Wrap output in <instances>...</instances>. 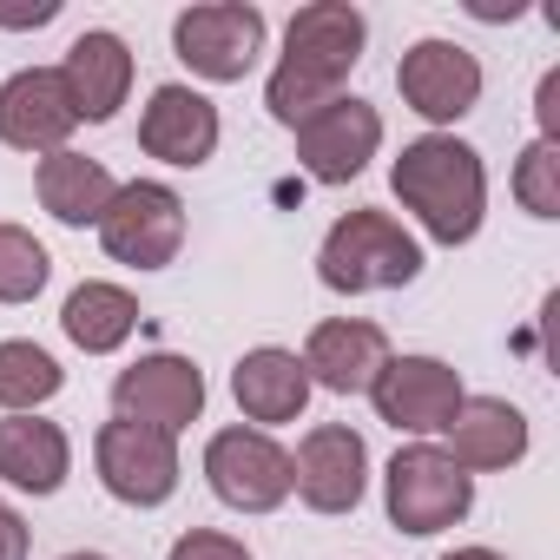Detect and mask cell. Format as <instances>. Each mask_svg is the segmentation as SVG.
Instances as JSON below:
<instances>
[{
	"mask_svg": "<svg viewBox=\"0 0 560 560\" xmlns=\"http://www.w3.org/2000/svg\"><path fill=\"white\" fill-rule=\"evenodd\" d=\"M370 47V14L357 0H311L284 27V54H277L270 80H264V106L277 126H304L317 106L350 93V73L363 67Z\"/></svg>",
	"mask_w": 560,
	"mask_h": 560,
	"instance_id": "6da1fadb",
	"label": "cell"
},
{
	"mask_svg": "<svg viewBox=\"0 0 560 560\" xmlns=\"http://www.w3.org/2000/svg\"><path fill=\"white\" fill-rule=\"evenodd\" d=\"M396 205L416 218V231L442 250H462L488 224V159L455 132H422L389 165Z\"/></svg>",
	"mask_w": 560,
	"mask_h": 560,
	"instance_id": "7a4b0ae2",
	"label": "cell"
},
{
	"mask_svg": "<svg viewBox=\"0 0 560 560\" xmlns=\"http://www.w3.org/2000/svg\"><path fill=\"white\" fill-rule=\"evenodd\" d=\"M422 277V237L383 211V205H357L343 211L324 244H317V284L337 298H376V291H409Z\"/></svg>",
	"mask_w": 560,
	"mask_h": 560,
	"instance_id": "3957f363",
	"label": "cell"
},
{
	"mask_svg": "<svg viewBox=\"0 0 560 560\" xmlns=\"http://www.w3.org/2000/svg\"><path fill=\"white\" fill-rule=\"evenodd\" d=\"M383 514L396 534H448L475 514V475L442 442H402L383 468Z\"/></svg>",
	"mask_w": 560,
	"mask_h": 560,
	"instance_id": "277c9868",
	"label": "cell"
},
{
	"mask_svg": "<svg viewBox=\"0 0 560 560\" xmlns=\"http://www.w3.org/2000/svg\"><path fill=\"white\" fill-rule=\"evenodd\" d=\"M264 47H270V21H264L257 0H198V8H185L172 21V54L205 86L250 80L257 60H264Z\"/></svg>",
	"mask_w": 560,
	"mask_h": 560,
	"instance_id": "5b68a950",
	"label": "cell"
},
{
	"mask_svg": "<svg viewBox=\"0 0 560 560\" xmlns=\"http://www.w3.org/2000/svg\"><path fill=\"white\" fill-rule=\"evenodd\" d=\"M198 475L218 494V508H231V514H277L291 501V448L270 429H250V422L218 429L205 442Z\"/></svg>",
	"mask_w": 560,
	"mask_h": 560,
	"instance_id": "8992f818",
	"label": "cell"
},
{
	"mask_svg": "<svg viewBox=\"0 0 560 560\" xmlns=\"http://www.w3.org/2000/svg\"><path fill=\"white\" fill-rule=\"evenodd\" d=\"M185 231H191V218H185L178 185H165V178H126L113 191L106 218H100V250L113 264H126V270H165V264H178Z\"/></svg>",
	"mask_w": 560,
	"mask_h": 560,
	"instance_id": "52a82bcc",
	"label": "cell"
},
{
	"mask_svg": "<svg viewBox=\"0 0 560 560\" xmlns=\"http://www.w3.org/2000/svg\"><path fill=\"white\" fill-rule=\"evenodd\" d=\"M462 396H468L462 370H455L448 357H429V350H389V363H383L376 383H370L376 422H389V429L409 435V442H435V435L455 422Z\"/></svg>",
	"mask_w": 560,
	"mask_h": 560,
	"instance_id": "ba28073f",
	"label": "cell"
},
{
	"mask_svg": "<svg viewBox=\"0 0 560 560\" xmlns=\"http://www.w3.org/2000/svg\"><path fill=\"white\" fill-rule=\"evenodd\" d=\"M481 86H488L481 54H468L462 40H442V34L409 40L402 60H396V93L429 132H455L481 106Z\"/></svg>",
	"mask_w": 560,
	"mask_h": 560,
	"instance_id": "9c48e42d",
	"label": "cell"
},
{
	"mask_svg": "<svg viewBox=\"0 0 560 560\" xmlns=\"http://www.w3.org/2000/svg\"><path fill=\"white\" fill-rule=\"evenodd\" d=\"M93 475L100 488L119 501V508H165L185 481V455H178V435L165 429H145V422H100L93 435Z\"/></svg>",
	"mask_w": 560,
	"mask_h": 560,
	"instance_id": "30bf717a",
	"label": "cell"
},
{
	"mask_svg": "<svg viewBox=\"0 0 560 560\" xmlns=\"http://www.w3.org/2000/svg\"><path fill=\"white\" fill-rule=\"evenodd\" d=\"M291 494L311 514H324V521L357 514L363 494H370V442H363V429H350V422H311L304 442L291 448Z\"/></svg>",
	"mask_w": 560,
	"mask_h": 560,
	"instance_id": "8fae6325",
	"label": "cell"
},
{
	"mask_svg": "<svg viewBox=\"0 0 560 560\" xmlns=\"http://www.w3.org/2000/svg\"><path fill=\"white\" fill-rule=\"evenodd\" d=\"M205 370L178 350H145L139 363H126L113 376V416L119 422H145L165 435H185L205 416Z\"/></svg>",
	"mask_w": 560,
	"mask_h": 560,
	"instance_id": "7c38bea8",
	"label": "cell"
},
{
	"mask_svg": "<svg viewBox=\"0 0 560 560\" xmlns=\"http://www.w3.org/2000/svg\"><path fill=\"white\" fill-rule=\"evenodd\" d=\"M291 139H298V165L311 172V185H350L383 152V113L363 93H343L317 106L304 126H291Z\"/></svg>",
	"mask_w": 560,
	"mask_h": 560,
	"instance_id": "4fadbf2b",
	"label": "cell"
},
{
	"mask_svg": "<svg viewBox=\"0 0 560 560\" xmlns=\"http://www.w3.org/2000/svg\"><path fill=\"white\" fill-rule=\"evenodd\" d=\"M218 139H224V119L198 86L165 80L145 93V106H139V152L145 159H159L172 172H198L218 159Z\"/></svg>",
	"mask_w": 560,
	"mask_h": 560,
	"instance_id": "5bb4252c",
	"label": "cell"
},
{
	"mask_svg": "<svg viewBox=\"0 0 560 560\" xmlns=\"http://www.w3.org/2000/svg\"><path fill=\"white\" fill-rule=\"evenodd\" d=\"M60 86H67V100H73V119L80 126H113L119 119V106L132 100V80H139V60H132V47H126V34H113V27H86L67 54H60Z\"/></svg>",
	"mask_w": 560,
	"mask_h": 560,
	"instance_id": "9a60e30c",
	"label": "cell"
},
{
	"mask_svg": "<svg viewBox=\"0 0 560 560\" xmlns=\"http://www.w3.org/2000/svg\"><path fill=\"white\" fill-rule=\"evenodd\" d=\"M73 132H80V119H73V100L54 67H21L0 80V145L8 152L47 159V152H67Z\"/></svg>",
	"mask_w": 560,
	"mask_h": 560,
	"instance_id": "2e32d148",
	"label": "cell"
},
{
	"mask_svg": "<svg viewBox=\"0 0 560 560\" xmlns=\"http://www.w3.org/2000/svg\"><path fill=\"white\" fill-rule=\"evenodd\" d=\"M311 376H304V357L284 350V343H257L231 363V402L250 429H284V422H304L311 409Z\"/></svg>",
	"mask_w": 560,
	"mask_h": 560,
	"instance_id": "e0dca14e",
	"label": "cell"
},
{
	"mask_svg": "<svg viewBox=\"0 0 560 560\" xmlns=\"http://www.w3.org/2000/svg\"><path fill=\"white\" fill-rule=\"evenodd\" d=\"M304 376L311 389H330V396H370L376 370L389 363V330L370 324V317H324L311 324L304 337Z\"/></svg>",
	"mask_w": 560,
	"mask_h": 560,
	"instance_id": "ac0fdd59",
	"label": "cell"
},
{
	"mask_svg": "<svg viewBox=\"0 0 560 560\" xmlns=\"http://www.w3.org/2000/svg\"><path fill=\"white\" fill-rule=\"evenodd\" d=\"M468 475H501V468H521L527 448H534V429H527V409L508 402V396H462L455 422L435 435Z\"/></svg>",
	"mask_w": 560,
	"mask_h": 560,
	"instance_id": "d6986e66",
	"label": "cell"
},
{
	"mask_svg": "<svg viewBox=\"0 0 560 560\" xmlns=\"http://www.w3.org/2000/svg\"><path fill=\"white\" fill-rule=\"evenodd\" d=\"M73 475V435L54 416H0V488L14 494H60Z\"/></svg>",
	"mask_w": 560,
	"mask_h": 560,
	"instance_id": "ffe728a7",
	"label": "cell"
},
{
	"mask_svg": "<svg viewBox=\"0 0 560 560\" xmlns=\"http://www.w3.org/2000/svg\"><path fill=\"white\" fill-rule=\"evenodd\" d=\"M113 191H119V178H113L100 159L73 152V145L34 159V198H40V211H47L54 224H67V231H100Z\"/></svg>",
	"mask_w": 560,
	"mask_h": 560,
	"instance_id": "44dd1931",
	"label": "cell"
},
{
	"mask_svg": "<svg viewBox=\"0 0 560 560\" xmlns=\"http://www.w3.org/2000/svg\"><path fill=\"white\" fill-rule=\"evenodd\" d=\"M60 330L86 357H119L132 343V330H139V298L126 284H113V277H86V284H73L67 304H60Z\"/></svg>",
	"mask_w": 560,
	"mask_h": 560,
	"instance_id": "7402d4cb",
	"label": "cell"
},
{
	"mask_svg": "<svg viewBox=\"0 0 560 560\" xmlns=\"http://www.w3.org/2000/svg\"><path fill=\"white\" fill-rule=\"evenodd\" d=\"M60 389H67V370L47 343H34V337L0 343V416H40Z\"/></svg>",
	"mask_w": 560,
	"mask_h": 560,
	"instance_id": "603a6c76",
	"label": "cell"
},
{
	"mask_svg": "<svg viewBox=\"0 0 560 560\" xmlns=\"http://www.w3.org/2000/svg\"><path fill=\"white\" fill-rule=\"evenodd\" d=\"M47 277H54V257H47V244H40L27 224L0 218V304H8V311L34 304V298L47 291Z\"/></svg>",
	"mask_w": 560,
	"mask_h": 560,
	"instance_id": "cb8c5ba5",
	"label": "cell"
},
{
	"mask_svg": "<svg viewBox=\"0 0 560 560\" xmlns=\"http://www.w3.org/2000/svg\"><path fill=\"white\" fill-rule=\"evenodd\" d=\"M508 191H514V205H521L527 218L553 224V218H560V145H547V139H527V152L514 159V178H508Z\"/></svg>",
	"mask_w": 560,
	"mask_h": 560,
	"instance_id": "d4e9b609",
	"label": "cell"
},
{
	"mask_svg": "<svg viewBox=\"0 0 560 560\" xmlns=\"http://www.w3.org/2000/svg\"><path fill=\"white\" fill-rule=\"evenodd\" d=\"M165 560H257L237 534H224V527H185L172 547H165Z\"/></svg>",
	"mask_w": 560,
	"mask_h": 560,
	"instance_id": "484cf974",
	"label": "cell"
},
{
	"mask_svg": "<svg viewBox=\"0 0 560 560\" xmlns=\"http://www.w3.org/2000/svg\"><path fill=\"white\" fill-rule=\"evenodd\" d=\"M534 139H547V145H560V67H547L540 73V86H534Z\"/></svg>",
	"mask_w": 560,
	"mask_h": 560,
	"instance_id": "4316f807",
	"label": "cell"
},
{
	"mask_svg": "<svg viewBox=\"0 0 560 560\" xmlns=\"http://www.w3.org/2000/svg\"><path fill=\"white\" fill-rule=\"evenodd\" d=\"M27 553H34V527L8 494H0V560H27Z\"/></svg>",
	"mask_w": 560,
	"mask_h": 560,
	"instance_id": "83f0119b",
	"label": "cell"
},
{
	"mask_svg": "<svg viewBox=\"0 0 560 560\" xmlns=\"http://www.w3.org/2000/svg\"><path fill=\"white\" fill-rule=\"evenodd\" d=\"M60 21V0H40V8H0V27L27 34V27H54Z\"/></svg>",
	"mask_w": 560,
	"mask_h": 560,
	"instance_id": "f1b7e54d",
	"label": "cell"
},
{
	"mask_svg": "<svg viewBox=\"0 0 560 560\" xmlns=\"http://www.w3.org/2000/svg\"><path fill=\"white\" fill-rule=\"evenodd\" d=\"M442 560H508V553H501V547H481V540H475V547H448Z\"/></svg>",
	"mask_w": 560,
	"mask_h": 560,
	"instance_id": "f546056e",
	"label": "cell"
},
{
	"mask_svg": "<svg viewBox=\"0 0 560 560\" xmlns=\"http://www.w3.org/2000/svg\"><path fill=\"white\" fill-rule=\"evenodd\" d=\"M60 560H113V553H100V547H73V553H60Z\"/></svg>",
	"mask_w": 560,
	"mask_h": 560,
	"instance_id": "4dcf8cb0",
	"label": "cell"
}]
</instances>
